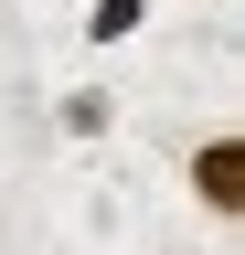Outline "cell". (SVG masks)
I'll list each match as a JSON object with an SVG mask.
<instances>
[{
	"mask_svg": "<svg viewBox=\"0 0 245 255\" xmlns=\"http://www.w3.org/2000/svg\"><path fill=\"white\" fill-rule=\"evenodd\" d=\"M181 181H192V202L213 223H245V128H203L181 149Z\"/></svg>",
	"mask_w": 245,
	"mask_h": 255,
	"instance_id": "obj_1",
	"label": "cell"
},
{
	"mask_svg": "<svg viewBox=\"0 0 245 255\" xmlns=\"http://www.w3.org/2000/svg\"><path fill=\"white\" fill-rule=\"evenodd\" d=\"M53 128H64V138H107V128H117V96L107 85H75L64 107H53Z\"/></svg>",
	"mask_w": 245,
	"mask_h": 255,
	"instance_id": "obj_2",
	"label": "cell"
},
{
	"mask_svg": "<svg viewBox=\"0 0 245 255\" xmlns=\"http://www.w3.org/2000/svg\"><path fill=\"white\" fill-rule=\"evenodd\" d=\"M139 21H149V0H96V11H85V43H128Z\"/></svg>",
	"mask_w": 245,
	"mask_h": 255,
	"instance_id": "obj_3",
	"label": "cell"
}]
</instances>
